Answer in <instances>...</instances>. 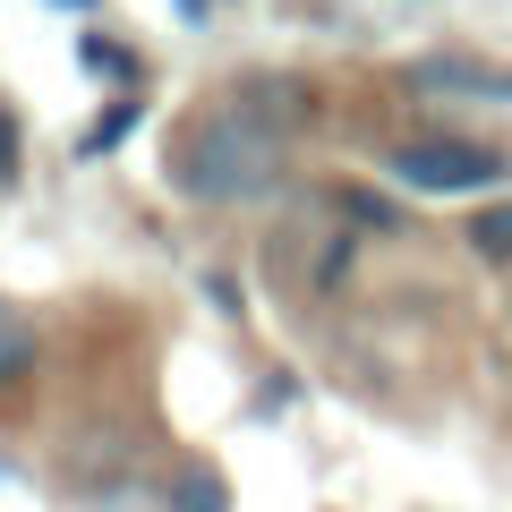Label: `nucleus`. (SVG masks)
<instances>
[{
    "instance_id": "nucleus-1",
    "label": "nucleus",
    "mask_w": 512,
    "mask_h": 512,
    "mask_svg": "<svg viewBox=\"0 0 512 512\" xmlns=\"http://www.w3.org/2000/svg\"><path fill=\"white\" fill-rule=\"evenodd\" d=\"M163 171H171V188L197 197V205H239V197H265V188L282 180V137L222 94V103H205L197 120L171 137Z\"/></svg>"
},
{
    "instance_id": "nucleus-2",
    "label": "nucleus",
    "mask_w": 512,
    "mask_h": 512,
    "mask_svg": "<svg viewBox=\"0 0 512 512\" xmlns=\"http://www.w3.org/2000/svg\"><path fill=\"white\" fill-rule=\"evenodd\" d=\"M384 171L402 188H436V197H470V188H504L512 180V154L470 146V137H410V146L384 154Z\"/></svg>"
},
{
    "instance_id": "nucleus-3",
    "label": "nucleus",
    "mask_w": 512,
    "mask_h": 512,
    "mask_svg": "<svg viewBox=\"0 0 512 512\" xmlns=\"http://www.w3.org/2000/svg\"><path fill=\"white\" fill-rule=\"evenodd\" d=\"M410 77L427 94H512V69H478V60H419Z\"/></svg>"
},
{
    "instance_id": "nucleus-4",
    "label": "nucleus",
    "mask_w": 512,
    "mask_h": 512,
    "mask_svg": "<svg viewBox=\"0 0 512 512\" xmlns=\"http://www.w3.org/2000/svg\"><path fill=\"white\" fill-rule=\"evenodd\" d=\"M35 359H43L35 325H9V316H0V393H9V384H26V376H35Z\"/></svg>"
},
{
    "instance_id": "nucleus-5",
    "label": "nucleus",
    "mask_w": 512,
    "mask_h": 512,
    "mask_svg": "<svg viewBox=\"0 0 512 512\" xmlns=\"http://www.w3.org/2000/svg\"><path fill=\"white\" fill-rule=\"evenodd\" d=\"M128 128H137V94H120L111 111H94V120H86V137H77V154L94 163V154H111V146H120Z\"/></svg>"
},
{
    "instance_id": "nucleus-6",
    "label": "nucleus",
    "mask_w": 512,
    "mask_h": 512,
    "mask_svg": "<svg viewBox=\"0 0 512 512\" xmlns=\"http://www.w3.org/2000/svg\"><path fill=\"white\" fill-rule=\"evenodd\" d=\"M470 248L487 256V265H512V205H487V214H470Z\"/></svg>"
},
{
    "instance_id": "nucleus-7",
    "label": "nucleus",
    "mask_w": 512,
    "mask_h": 512,
    "mask_svg": "<svg viewBox=\"0 0 512 512\" xmlns=\"http://www.w3.org/2000/svg\"><path fill=\"white\" fill-rule=\"evenodd\" d=\"M333 205H342L359 231H402V205H393V197H367V188H333Z\"/></svg>"
},
{
    "instance_id": "nucleus-8",
    "label": "nucleus",
    "mask_w": 512,
    "mask_h": 512,
    "mask_svg": "<svg viewBox=\"0 0 512 512\" xmlns=\"http://www.w3.org/2000/svg\"><path fill=\"white\" fill-rule=\"evenodd\" d=\"M163 512H231V495H222V478L214 470H188L180 487H171V504Z\"/></svg>"
},
{
    "instance_id": "nucleus-9",
    "label": "nucleus",
    "mask_w": 512,
    "mask_h": 512,
    "mask_svg": "<svg viewBox=\"0 0 512 512\" xmlns=\"http://www.w3.org/2000/svg\"><path fill=\"white\" fill-rule=\"evenodd\" d=\"M77 52H86V69H94V77H120V86H128V77H137V60H128L120 43H103V35H86V43H77Z\"/></svg>"
},
{
    "instance_id": "nucleus-10",
    "label": "nucleus",
    "mask_w": 512,
    "mask_h": 512,
    "mask_svg": "<svg viewBox=\"0 0 512 512\" xmlns=\"http://www.w3.org/2000/svg\"><path fill=\"white\" fill-rule=\"evenodd\" d=\"M9 171H18V120L0 111V180H9Z\"/></svg>"
},
{
    "instance_id": "nucleus-11",
    "label": "nucleus",
    "mask_w": 512,
    "mask_h": 512,
    "mask_svg": "<svg viewBox=\"0 0 512 512\" xmlns=\"http://www.w3.org/2000/svg\"><path fill=\"white\" fill-rule=\"evenodd\" d=\"M180 9H188V26H205V9H214V0H180Z\"/></svg>"
}]
</instances>
